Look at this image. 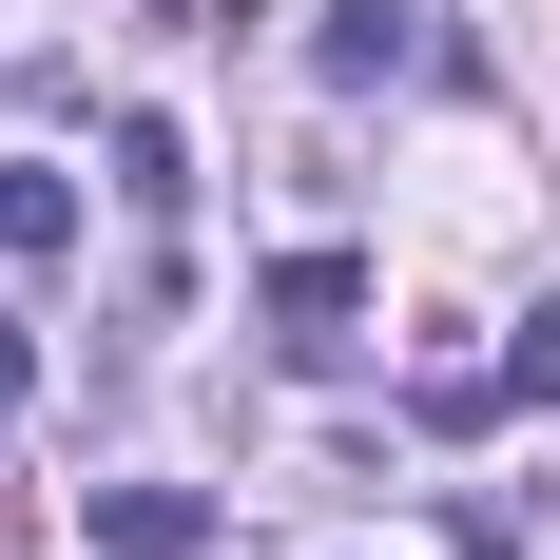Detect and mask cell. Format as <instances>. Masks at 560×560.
<instances>
[{
  "label": "cell",
  "mask_w": 560,
  "mask_h": 560,
  "mask_svg": "<svg viewBox=\"0 0 560 560\" xmlns=\"http://www.w3.org/2000/svg\"><path fill=\"white\" fill-rule=\"evenodd\" d=\"M252 310L290 329V368H348V348H368V252H271Z\"/></svg>",
  "instance_id": "obj_1"
},
{
  "label": "cell",
  "mask_w": 560,
  "mask_h": 560,
  "mask_svg": "<svg viewBox=\"0 0 560 560\" xmlns=\"http://www.w3.org/2000/svg\"><path fill=\"white\" fill-rule=\"evenodd\" d=\"M78 522H97V560H194V541H213V483H97V503H78Z\"/></svg>",
  "instance_id": "obj_2"
},
{
  "label": "cell",
  "mask_w": 560,
  "mask_h": 560,
  "mask_svg": "<svg viewBox=\"0 0 560 560\" xmlns=\"http://www.w3.org/2000/svg\"><path fill=\"white\" fill-rule=\"evenodd\" d=\"M406 58H425V0H329V20H310V78H329V97H368Z\"/></svg>",
  "instance_id": "obj_3"
},
{
  "label": "cell",
  "mask_w": 560,
  "mask_h": 560,
  "mask_svg": "<svg viewBox=\"0 0 560 560\" xmlns=\"http://www.w3.org/2000/svg\"><path fill=\"white\" fill-rule=\"evenodd\" d=\"M97 155H116L136 213H194V136H174V116H97Z\"/></svg>",
  "instance_id": "obj_4"
},
{
  "label": "cell",
  "mask_w": 560,
  "mask_h": 560,
  "mask_svg": "<svg viewBox=\"0 0 560 560\" xmlns=\"http://www.w3.org/2000/svg\"><path fill=\"white\" fill-rule=\"evenodd\" d=\"M0 252L58 271V252H78V174H0Z\"/></svg>",
  "instance_id": "obj_5"
},
{
  "label": "cell",
  "mask_w": 560,
  "mask_h": 560,
  "mask_svg": "<svg viewBox=\"0 0 560 560\" xmlns=\"http://www.w3.org/2000/svg\"><path fill=\"white\" fill-rule=\"evenodd\" d=\"M406 406H425V425L464 445V425H503V368H464V348H425V387H406Z\"/></svg>",
  "instance_id": "obj_6"
},
{
  "label": "cell",
  "mask_w": 560,
  "mask_h": 560,
  "mask_svg": "<svg viewBox=\"0 0 560 560\" xmlns=\"http://www.w3.org/2000/svg\"><path fill=\"white\" fill-rule=\"evenodd\" d=\"M445 541L464 560H522V503H503V483H445Z\"/></svg>",
  "instance_id": "obj_7"
},
{
  "label": "cell",
  "mask_w": 560,
  "mask_h": 560,
  "mask_svg": "<svg viewBox=\"0 0 560 560\" xmlns=\"http://www.w3.org/2000/svg\"><path fill=\"white\" fill-rule=\"evenodd\" d=\"M503 406H560V310H541V329H503Z\"/></svg>",
  "instance_id": "obj_8"
},
{
  "label": "cell",
  "mask_w": 560,
  "mask_h": 560,
  "mask_svg": "<svg viewBox=\"0 0 560 560\" xmlns=\"http://www.w3.org/2000/svg\"><path fill=\"white\" fill-rule=\"evenodd\" d=\"M20 387H39V348H20V329H0V425H20Z\"/></svg>",
  "instance_id": "obj_9"
}]
</instances>
